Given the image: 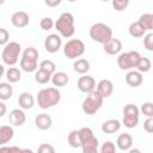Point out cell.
<instances>
[{
  "mask_svg": "<svg viewBox=\"0 0 153 153\" xmlns=\"http://www.w3.org/2000/svg\"><path fill=\"white\" fill-rule=\"evenodd\" d=\"M61 99V93L55 87L43 88L37 93V104L41 109H48L56 105Z\"/></svg>",
  "mask_w": 153,
  "mask_h": 153,
  "instance_id": "1",
  "label": "cell"
},
{
  "mask_svg": "<svg viewBox=\"0 0 153 153\" xmlns=\"http://www.w3.org/2000/svg\"><path fill=\"white\" fill-rule=\"evenodd\" d=\"M55 29L62 37H66V38L72 37L75 32L73 14L69 12H63L55 22Z\"/></svg>",
  "mask_w": 153,
  "mask_h": 153,
  "instance_id": "2",
  "label": "cell"
},
{
  "mask_svg": "<svg viewBox=\"0 0 153 153\" xmlns=\"http://www.w3.org/2000/svg\"><path fill=\"white\" fill-rule=\"evenodd\" d=\"M79 134L81 139L82 153H98V139L94 136L92 129L88 127L80 128Z\"/></svg>",
  "mask_w": 153,
  "mask_h": 153,
  "instance_id": "3",
  "label": "cell"
},
{
  "mask_svg": "<svg viewBox=\"0 0 153 153\" xmlns=\"http://www.w3.org/2000/svg\"><path fill=\"white\" fill-rule=\"evenodd\" d=\"M90 37L100 44L108 43L110 39H112V30L109 25L104 23H96L90 27Z\"/></svg>",
  "mask_w": 153,
  "mask_h": 153,
  "instance_id": "4",
  "label": "cell"
},
{
  "mask_svg": "<svg viewBox=\"0 0 153 153\" xmlns=\"http://www.w3.org/2000/svg\"><path fill=\"white\" fill-rule=\"evenodd\" d=\"M20 50H22V47L18 42H8L2 51H1V60L5 65H8V66H13L18 62L19 60V55H20Z\"/></svg>",
  "mask_w": 153,
  "mask_h": 153,
  "instance_id": "5",
  "label": "cell"
},
{
  "mask_svg": "<svg viewBox=\"0 0 153 153\" xmlns=\"http://www.w3.org/2000/svg\"><path fill=\"white\" fill-rule=\"evenodd\" d=\"M141 57L142 56L136 50L121 53L118 55V57H117V66L122 71H128V69H131V68H136L139 62H140V60H141Z\"/></svg>",
  "mask_w": 153,
  "mask_h": 153,
  "instance_id": "6",
  "label": "cell"
},
{
  "mask_svg": "<svg viewBox=\"0 0 153 153\" xmlns=\"http://www.w3.org/2000/svg\"><path fill=\"white\" fill-rule=\"evenodd\" d=\"M103 97L97 92V90H94L93 92L91 93H87L86 98L84 99L82 104H81V108H82V111L86 114V115H94L103 105Z\"/></svg>",
  "mask_w": 153,
  "mask_h": 153,
  "instance_id": "7",
  "label": "cell"
},
{
  "mask_svg": "<svg viewBox=\"0 0 153 153\" xmlns=\"http://www.w3.org/2000/svg\"><path fill=\"white\" fill-rule=\"evenodd\" d=\"M37 60H38V51L33 47H29L23 51L20 59V67L24 72H35L37 69Z\"/></svg>",
  "mask_w": 153,
  "mask_h": 153,
  "instance_id": "8",
  "label": "cell"
},
{
  "mask_svg": "<svg viewBox=\"0 0 153 153\" xmlns=\"http://www.w3.org/2000/svg\"><path fill=\"white\" fill-rule=\"evenodd\" d=\"M85 53V43L79 38L69 39L63 45V54L67 59H76L80 57Z\"/></svg>",
  "mask_w": 153,
  "mask_h": 153,
  "instance_id": "9",
  "label": "cell"
},
{
  "mask_svg": "<svg viewBox=\"0 0 153 153\" xmlns=\"http://www.w3.org/2000/svg\"><path fill=\"white\" fill-rule=\"evenodd\" d=\"M139 108L134 104H127L123 108V124L124 127L131 129L139 123Z\"/></svg>",
  "mask_w": 153,
  "mask_h": 153,
  "instance_id": "10",
  "label": "cell"
},
{
  "mask_svg": "<svg viewBox=\"0 0 153 153\" xmlns=\"http://www.w3.org/2000/svg\"><path fill=\"white\" fill-rule=\"evenodd\" d=\"M61 43H62L61 42V37L59 35H56V33H51V35L45 37V39H44V48H45V50L48 53L54 54V53H56L61 48Z\"/></svg>",
  "mask_w": 153,
  "mask_h": 153,
  "instance_id": "11",
  "label": "cell"
},
{
  "mask_svg": "<svg viewBox=\"0 0 153 153\" xmlns=\"http://www.w3.org/2000/svg\"><path fill=\"white\" fill-rule=\"evenodd\" d=\"M78 88L84 93H91L96 88V81L90 75H84L78 79Z\"/></svg>",
  "mask_w": 153,
  "mask_h": 153,
  "instance_id": "12",
  "label": "cell"
},
{
  "mask_svg": "<svg viewBox=\"0 0 153 153\" xmlns=\"http://www.w3.org/2000/svg\"><path fill=\"white\" fill-rule=\"evenodd\" d=\"M25 121H26V115L22 109H14L8 115V122L12 126L20 127L25 123Z\"/></svg>",
  "mask_w": 153,
  "mask_h": 153,
  "instance_id": "13",
  "label": "cell"
},
{
  "mask_svg": "<svg viewBox=\"0 0 153 153\" xmlns=\"http://www.w3.org/2000/svg\"><path fill=\"white\" fill-rule=\"evenodd\" d=\"M29 20H30L29 14L24 11L14 12L11 17V22L16 27H25L29 24Z\"/></svg>",
  "mask_w": 153,
  "mask_h": 153,
  "instance_id": "14",
  "label": "cell"
},
{
  "mask_svg": "<svg viewBox=\"0 0 153 153\" xmlns=\"http://www.w3.org/2000/svg\"><path fill=\"white\" fill-rule=\"evenodd\" d=\"M114 91V84L111 80L109 79H103L98 82L97 85V92L103 97V98H108L111 96Z\"/></svg>",
  "mask_w": 153,
  "mask_h": 153,
  "instance_id": "15",
  "label": "cell"
},
{
  "mask_svg": "<svg viewBox=\"0 0 153 153\" xmlns=\"http://www.w3.org/2000/svg\"><path fill=\"white\" fill-rule=\"evenodd\" d=\"M142 81H143V76L142 73H140L139 71H130L126 75V82L130 87H139L142 84Z\"/></svg>",
  "mask_w": 153,
  "mask_h": 153,
  "instance_id": "16",
  "label": "cell"
},
{
  "mask_svg": "<svg viewBox=\"0 0 153 153\" xmlns=\"http://www.w3.org/2000/svg\"><path fill=\"white\" fill-rule=\"evenodd\" d=\"M103 49L109 55H117L122 50V42L118 38H112L103 45Z\"/></svg>",
  "mask_w": 153,
  "mask_h": 153,
  "instance_id": "17",
  "label": "cell"
},
{
  "mask_svg": "<svg viewBox=\"0 0 153 153\" xmlns=\"http://www.w3.org/2000/svg\"><path fill=\"white\" fill-rule=\"evenodd\" d=\"M51 117L48 114H39L35 118V126L41 130H47L51 127Z\"/></svg>",
  "mask_w": 153,
  "mask_h": 153,
  "instance_id": "18",
  "label": "cell"
},
{
  "mask_svg": "<svg viewBox=\"0 0 153 153\" xmlns=\"http://www.w3.org/2000/svg\"><path fill=\"white\" fill-rule=\"evenodd\" d=\"M33 103H35V99H33V96L29 92H23L19 94V98H18V104L19 106L23 109V110H29L33 106Z\"/></svg>",
  "mask_w": 153,
  "mask_h": 153,
  "instance_id": "19",
  "label": "cell"
},
{
  "mask_svg": "<svg viewBox=\"0 0 153 153\" xmlns=\"http://www.w3.org/2000/svg\"><path fill=\"white\" fill-rule=\"evenodd\" d=\"M133 145V137L128 133H123L117 137V147L122 151H128L131 148Z\"/></svg>",
  "mask_w": 153,
  "mask_h": 153,
  "instance_id": "20",
  "label": "cell"
},
{
  "mask_svg": "<svg viewBox=\"0 0 153 153\" xmlns=\"http://www.w3.org/2000/svg\"><path fill=\"white\" fill-rule=\"evenodd\" d=\"M121 129V123L117 120H108L102 124V131L105 134H112Z\"/></svg>",
  "mask_w": 153,
  "mask_h": 153,
  "instance_id": "21",
  "label": "cell"
},
{
  "mask_svg": "<svg viewBox=\"0 0 153 153\" xmlns=\"http://www.w3.org/2000/svg\"><path fill=\"white\" fill-rule=\"evenodd\" d=\"M14 135V130L11 126H1L0 127V143L5 145L10 140H12Z\"/></svg>",
  "mask_w": 153,
  "mask_h": 153,
  "instance_id": "22",
  "label": "cell"
},
{
  "mask_svg": "<svg viewBox=\"0 0 153 153\" xmlns=\"http://www.w3.org/2000/svg\"><path fill=\"white\" fill-rule=\"evenodd\" d=\"M51 81L54 84V86H57V87H62L65 85L68 84L69 81V76L67 75V73L65 72H56L53 74L51 76Z\"/></svg>",
  "mask_w": 153,
  "mask_h": 153,
  "instance_id": "23",
  "label": "cell"
},
{
  "mask_svg": "<svg viewBox=\"0 0 153 153\" xmlns=\"http://www.w3.org/2000/svg\"><path fill=\"white\" fill-rule=\"evenodd\" d=\"M128 31H129V35H130L131 37L139 38V37H142V36L145 35L146 29H145L139 22H134V23H131V24L129 25Z\"/></svg>",
  "mask_w": 153,
  "mask_h": 153,
  "instance_id": "24",
  "label": "cell"
},
{
  "mask_svg": "<svg viewBox=\"0 0 153 153\" xmlns=\"http://www.w3.org/2000/svg\"><path fill=\"white\" fill-rule=\"evenodd\" d=\"M73 69L79 74H86L90 71V62L86 59H78L73 63Z\"/></svg>",
  "mask_w": 153,
  "mask_h": 153,
  "instance_id": "25",
  "label": "cell"
},
{
  "mask_svg": "<svg viewBox=\"0 0 153 153\" xmlns=\"http://www.w3.org/2000/svg\"><path fill=\"white\" fill-rule=\"evenodd\" d=\"M13 94V87L10 82H0V99L7 100Z\"/></svg>",
  "mask_w": 153,
  "mask_h": 153,
  "instance_id": "26",
  "label": "cell"
},
{
  "mask_svg": "<svg viewBox=\"0 0 153 153\" xmlns=\"http://www.w3.org/2000/svg\"><path fill=\"white\" fill-rule=\"evenodd\" d=\"M67 141H68L69 146L73 147V148H79V147H81V139H80L79 130H72V131L68 134Z\"/></svg>",
  "mask_w": 153,
  "mask_h": 153,
  "instance_id": "27",
  "label": "cell"
},
{
  "mask_svg": "<svg viewBox=\"0 0 153 153\" xmlns=\"http://www.w3.org/2000/svg\"><path fill=\"white\" fill-rule=\"evenodd\" d=\"M137 22L146 30H152L153 31V13H143V14H141Z\"/></svg>",
  "mask_w": 153,
  "mask_h": 153,
  "instance_id": "28",
  "label": "cell"
},
{
  "mask_svg": "<svg viewBox=\"0 0 153 153\" xmlns=\"http://www.w3.org/2000/svg\"><path fill=\"white\" fill-rule=\"evenodd\" d=\"M6 78L8 80V82H18L22 78V73L18 68L16 67H10L6 71Z\"/></svg>",
  "mask_w": 153,
  "mask_h": 153,
  "instance_id": "29",
  "label": "cell"
},
{
  "mask_svg": "<svg viewBox=\"0 0 153 153\" xmlns=\"http://www.w3.org/2000/svg\"><path fill=\"white\" fill-rule=\"evenodd\" d=\"M51 76H53V74H50V73H48L43 69H38L35 73V80L38 84H47L48 81L51 80Z\"/></svg>",
  "mask_w": 153,
  "mask_h": 153,
  "instance_id": "30",
  "label": "cell"
},
{
  "mask_svg": "<svg viewBox=\"0 0 153 153\" xmlns=\"http://www.w3.org/2000/svg\"><path fill=\"white\" fill-rule=\"evenodd\" d=\"M39 69H43L50 74H54V73H56V65L51 60H43L39 63Z\"/></svg>",
  "mask_w": 153,
  "mask_h": 153,
  "instance_id": "31",
  "label": "cell"
},
{
  "mask_svg": "<svg viewBox=\"0 0 153 153\" xmlns=\"http://www.w3.org/2000/svg\"><path fill=\"white\" fill-rule=\"evenodd\" d=\"M151 67H152L151 60L148 57H141V60H140V62H139L136 68H137V71L140 73H147V72H149Z\"/></svg>",
  "mask_w": 153,
  "mask_h": 153,
  "instance_id": "32",
  "label": "cell"
},
{
  "mask_svg": "<svg viewBox=\"0 0 153 153\" xmlns=\"http://www.w3.org/2000/svg\"><path fill=\"white\" fill-rule=\"evenodd\" d=\"M39 26H41V29L42 30H50V29H53V26H55V23H54V20L51 19V18H49V17H44V18H42L41 19V22H39Z\"/></svg>",
  "mask_w": 153,
  "mask_h": 153,
  "instance_id": "33",
  "label": "cell"
},
{
  "mask_svg": "<svg viewBox=\"0 0 153 153\" xmlns=\"http://www.w3.org/2000/svg\"><path fill=\"white\" fill-rule=\"evenodd\" d=\"M141 111L147 117H153V103L146 102L141 105Z\"/></svg>",
  "mask_w": 153,
  "mask_h": 153,
  "instance_id": "34",
  "label": "cell"
},
{
  "mask_svg": "<svg viewBox=\"0 0 153 153\" xmlns=\"http://www.w3.org/2000/svg\"><path fill=\"white\" fill-rule=\"evenodd\" d=\"M143 47L146 50L153 51V32H149L143 37Z\"/></svg>",
  "mask_w": 153,
  "mask_h": 153,
  "instance_id": "35",
  "label": "cell"
},
{
  "mask_svg": "<svg viewBox=\"0 0 153 153\" xmlns=\"http://www.w3.org/2000/svg\"><path fill=\"white\" fill-rule=\"evenodd\" d=\"M100 153H116L115 143H112L111 141L104 142L102 145V147H100Z\"/></svg>",
  "mask_w": 153,
  "mask_h": 153,
  "instance_id": "36",
  "label": "cell"
},
{
  "mask_svg": "<svg viewBox=\"0 0 153 153\" xmlns=\"http://www.w3.org/2000/svg\"><path fill=\"white\" fill-rule=\"evenodd\" d=\"M0 153H23V149L18 146H1Z\"/></svg>",
  "mask_w": 153,
  "mask_h": 153,
  "instance_id": "37",
  "label": "cell"
},
{
  "mask_svg": "<svg viewBox=\"0 0 153 153\" xmlns=\"http://www.w3.org/2000/svg\"><path fill=\"white\" fill-rule=\"evenodd\" d=\"M128 5H129L128 0H114L112 1V7L116 11H123L124 8H127Z\"/></svg>",
  "mask_w": 153,
  "mask_h": 153,
  "instance_id": "38",
  "label": "cell"
},
{
  "mask_svg": "<svg viewBox=\"0 0 153 153\" xmlns=\"http://www.w3.org/2000/svg\"><path fill=\"white\" fill-rule=\"evenodd\" d=\"M37 153H55V148L49 143H42L38 146Z\"/></svg>",
  "mask_w": 153,
  "mask_h": 153,
  "instance_id": "39",
  "label": "cell"
},
{
  "mask_svg": "<svg viewBox=\"0 0 153 153\" xmlns=\"http://www.w3.org/2000/svg\"><path fill=\"white\" fill-rule=\"evenodd\" d=\"M8 39H10V33H8V31H7L5 27H1V29H0V44L5 47V45L8 43Z\"/></svg>",
  "mask_w": 153,
  "mask_h": 153,
  "instance_id": "40",
  "label": "cell"
},
{
  "mask_svg": "<svg viewBox=\"0 0 153 153\" xmlns=\"http://www.w3.org/2000/svg\"><path fill=\"white\" fill-rule=\"evenodd\" d=\"M143 129L147 133L153 134V117H147V120L143 122Z\"/></svg>",
  "mask_w": 153,
  "mask_h": 153,
  "instance_id": "41",
  "label": "cell"
},
{
  "mask_svg": "<svg viewBox=\"0 0 153 153\" xmlns=\"http://www.w3.org/2000/svg\"><path fill=\"white\" fill-rule=\"evenodd\" d=\"M60 4H61V1H60V0H47V1H45V5L51 6V7L57 6V5H60Z\"/></svg>",
  "mask_w": 153,
  "mask_h": 153,
  "instance_id": "42",
  "label": "cell"
},
{
  "mask_svg": "<svg viewBox=\"0 0 153 153\" xmlns=\"http://www.w3.org/2000/svg\"><path fill=\"white\" fill-rule=\"evenodd\" d=\"M5 112H6V105L1 102L0 103V117H2L5 115Z\"/></svg>",
  "mask_w": 153,
  "mask_h": 153,
  "instance_id": "43",
  "label": "cell"
},
{
  "mask_svg": "<svg viewBox=\"0 0 153 153\" xmlns=\"http://www.w3.org/2000/svg\"><path fill=\"white\" fill-rule=\"evenodd\" d=\"M129 153H141V151L139 148H130L129 149Z\"/></svg>",
  "mask_w": 153,
  "mask_h": 153,
  "instance_id": "44",
  "label": "cell"
},
{
  "mask_svg": "<svg viewBox=\"0 0 153 153\" xmlns=\"http://www.w3.org/2000/svg\"><path fill=\"white\" fill-rule=\"evenodd\" d=\"M5 74V69H4V66H0V76H4ZM6 75V74H5Z\"/></svg>",
  "mask_w": 153,
  "mask_h": 153,
  "instance_id": "45",
  "label": "cell"
},
{
  "mask_svg": "<svg viewBox=\"0 0 153 153\" xmlns=\"http://www.w3.org/2000/svg\"><path fill=\"white\" fill-rule=\"evenodd\" d=\"M23 153H33V151L30 149V148H24L23 149Z\"/></svg>",
  "mask_w": 153,
  "mask_h": 153,
  "instance_id": "46",
  "label": "cell"
}]
</instances>
